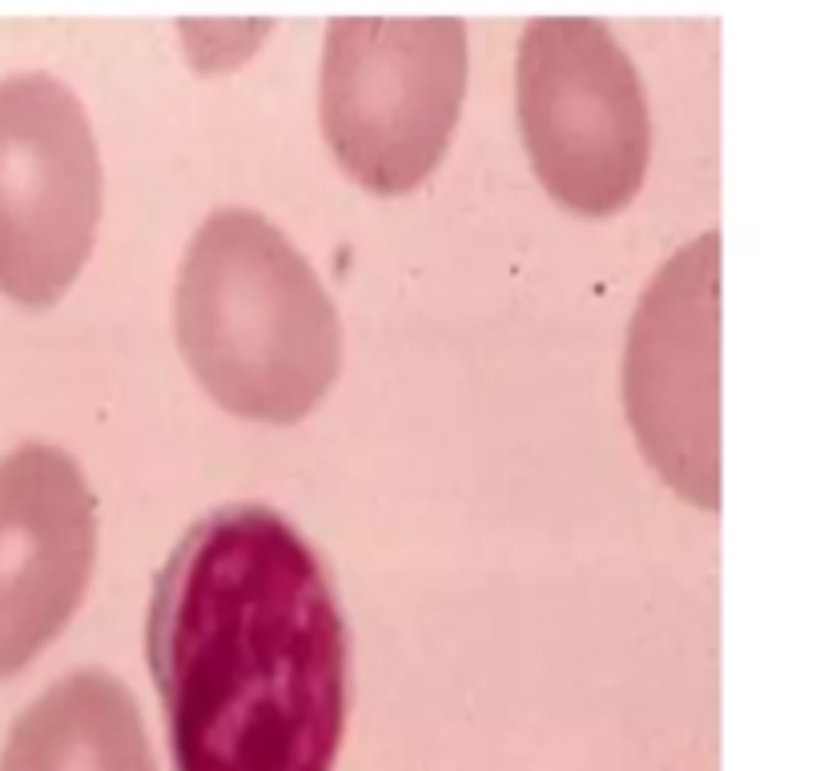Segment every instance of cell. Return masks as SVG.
<instances>
[{
  "mask_svg": "<svg viewBox=\"0 0 824 771\" xmlns=\"http://www.w3.org/2000/svg\"><path fill=\"white\" fill-rule=\"evenodd\" d=\"M146 659L173 771H330L350 640L323 559L270 507L201 515L157 571Z\"/></svg>",
  "mask_w": 824,
  "mask_h": 771,
  "instance_id": "6da1fadb",
  "label": "cell"
},
{
  "mask_svg": "<svg viewBox=\"0 0 824 771\" xmlns=\"http://www.w3.org/2000/svg\"><path fill=\"white\" fill-rule=\"evenodd\" d=\"M173 330L201 390L250 422L306 419L342 370L326 286L274 221L242 205L210 213L193 233Z\"/></svg>",
  "mask_w": 824,
  "mask_h": 771,
  "instance_id": "7a4b0ae2",
  "label": "cell"
},
{
  "mask_svg": "<svg viewBox=\"0 0 824 771\" xmlns=\"http://www.w3.org/2000/svg\"><path fill=\"white\" fill-rule=\"evenodd\" d=\"M467 93L458 17H335L326 24L318 113L338 166L394 198L443 161Z\"/></svg>",
  "mask_w": 824,
  "mask_h": 771,
  "instance_id": "3957f363",
  "label": "cell"
},
{
  "mask_svg": "<svg viewBox=\"0 0 824 771\" xmlns=\"http://www.w3.org/2000/svg\"><path fill=\"white\" fill-rule=\"evenodd\" d=\"M519 133L535 177L559 205L608 218L640 193L652 117L632 56L591 17H539L515 65Z\"/></svg>",
  "mask_w": 824,
  "mask_h": 771,
  "instance_id": "277c9868",
  "label": "cell"
},
{
  "mask_svg": "<svg viewBox=\"0 0 824 771\" xmlns=\"http://www.w3.org/2000/svg\"><path fill=\"white\" fill-rule=\"evenodd\" d=\"M101 154L81 97L53 73L0 81V294L41 309L93 254Z\"/></svg>",
  "mask_w": 824,
  "mask_h": 771,
  "instance_id": "5b68a950",
  "label": "cell"
},
{
  "mask_svg": "<svg viewBox=\"0 0 824 771\" xmlns=\"http://www.w3.org/2000/svg\"><path fill=\"white\" fill-rule=\"evenodd\" d=\"M720 237L704 233L672 257L627 330L624 402L640 451L679 498L720 503Z\"/></svg>",
  "mask_w": 824,
  "mask_h": 771,
  "instance_id": "8992f818",
  "label": "cell"
},
{
  "mask_svg": "<svg viewBox=\"0 0 824 771\" xmlns=\"http://www.w3.org/2000/svg\"><path fill=\"white\" fill-rule=\"evenodd\" d=\"M97 503L61 446L24 442L0 458V679L65 631L93 574Z\"/></svg>",
  "mask_w": 824,
  "mask_h": 771,
  "instance_id": "52a82bcc",
  "label": "cell"
},
{
  "mask_svg": "<svg viewBox=\"0 0 824 771\" xmlns=\"http://www.w3.org/2000/svg\"><path fill=\"white\" fill-rule=\"evenodd\" d=\"M0 771H157L134 691L85 667L56 679L12 724Z\"/></svg>",
  "mask_w": 824,
  "mask_h": 771,
  "instance_id": "ba28073f",
  "label": "cell"
}]
</instances>
